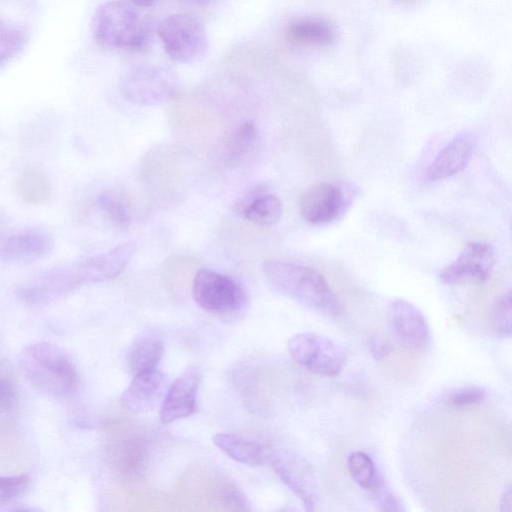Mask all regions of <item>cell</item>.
Returning a JSON list of instances; mask_svg holds the SVG:
<instances>
[{
    "mask_svg": "<svg viewBox=\"0 0 512 512\" xmlns=\"http://www.w3.org/2000/svg\"><path fill=\"white\" fill-rule=\"evenodd\" d=\"M262 272L281 294L328 317H338L343 307L323 275L314 268L281 260H266Z\"/></svg>",
    "mask_w": 512,
    "mask_h": 512,
    "instance_id": "obj_1",
    "label": "cell"
},
{
    "mask_svg": "<svg viewBox=\"0 0 512 512\" xmlns=\"http://www.w3.org/2000/svg\"><path fill=\"white\" fill-rule=\"evenodd\" d=\"M19 365L32 387L43 394L65 396L77 385L74 364L52 343L41 341L27 346L20 354Z\"/></svg>",
    "mask_w": 512,
    "mask_h": 512,
    "instance_id": "obj_2",
    "label": "cell"
},
{
    "mask_svg": "<svg viewBox=\"0 0 512 512\" xmlns=\"http://www.w3.org/2000/svg\"><path fill=\"white\" fill-rule=\"evenodd\" d=\"M91 28L95 41L105 48L141 50L147 44V30L138 12L122 1L101 4Z\"/></svg>",
    "mask_w": 512,
    "mask_h": 512,
    "instance_id": "obj_3",
    "label": "cell"
},
{
    "mask_svg": "<svg viewBox=\"0 0 512 512\" xmlns=\"http://www.w3.org/2000/svg\"><path fill=\"white\" fill-rule=\"evenodd\" d=\"M192 295L202 310L222 318L236 317L247 305L246 293L237 281L205 268L193 278Z\"/></svg>",
    "mask_w": 512,
    "mask_h": 512,
    "instance_id": "obj_4",
    "label": "cell"
},
{
    "mask_svg": "<svg viewBox=\"0 0 512 512\" xmlns=\"http://www.w3.org/2000/svg\"><path fill=\"white\" fill-rule=\"evenodd\" d=\"M157 33L166 54L178 63L202 60L208 51V37L202 23L188 13H175L164 18Z\"/></svg>",
    "mask_w": 512,
    "mask_h": 512,
    "instance_id": "obj_5",
    "label": "cell"
},
{
    "mask_svg": "<svg viewBox=\"0 0 512 512\" xmlns=\"http://www.w3.org/2000/svg\"><path fill=\"white\" fill-rule=\"evenodd\" d=\"M118 86L122 97L127 101L145 106L167 102L178 90L173 71L154 64L131 67L123 73Z\"/></svg>",
    "mask_w": 512,
    "mask_h": 512,
    "instance_id": "obj_6",
    "label": "cell"
},
{
    "mask_svg": "<svg viewBox=\"0 0 512 512\" xmlns=\"http://www.w3.org/2000/svg\"><path fill=\"white\" fill-rule=\"evenodd\" d=\"M357 190L345 183H319L299 198V212L312 225H327L341 219L351 207Z\"/></svg>",
    "mask_w": 512,
    "mask_h": 512,
    "instance_id": "obj_7",
    "label": "cell"
},
{
    "mask_svg": "<svg viewBox=\"0 0 512 512\" xmlns=\"http://www.w3.org/2000/svg\"><path fill=\"white\" fill-rule=\"evenodd\" d=\"M288 350L298 364L319 376H336L345 364L343 349L331 339L316 333L293 335L288 342Z\"/></svg>",
    "mask_w": 512,
    "mask_h": 512,
    "instance_id": "obj_8",
    "label": "cell"
},
{
    "mask_svg": "<svg viewBox=\"0 0 512 512\" xmlns=\"http://www.w3.org/2000/svg\"><path fill=\"white\" fill-rule=\"evenodd\" d=\"M495 263L496 252L492 245L469 242L458 257L441 270L439 278L448 285L481 284L488 279Z\"/></svg>",
    "mask_w": 512,
    "mask_h": 512,
    "instance_id": "obj_9",
    "label": "cell"
},
{
    "mask_svg": "<svg viewBox=\"0 0 512 512\" xmlns=\"http://www.w3.org/2000/svg\"><path fill=\"white\" fill-rule=\"evenodd\" d=\"M269 464L279 479L297 496L307 511L315 510L318 484L312 467L299 455L273 449Z\"/></svg>",
    "mask_w": 512,
    "mask_h": 512,
    "instance_id": "obj_10",
    "label": "cell"
},
{
    "mask_svg": "<svg viewBox=\"0 0 512 512\" xmlns=\"http://www.w3.org/2000/svg\"><path fill=\"white\" fill-rule=\"evenodd\" d=\"M202 375L197 366L187 367L168 387L160 405V420L170 424L191 416L197 410V393Z\"/></svg>",
    "mask_w": 512,
    "mask_h": 512,
    "instance_id": "obj_11",
    "label": "cell"
},
{
    "mask_svg": "<svg viewBox=\"0 0 512 512\" xmlns=\"http://www.w3.org/2000/svg\"><path fill=\"white\" fill-rule=\"evenodd\" d=\"M387 321L402 345L422 350L429 342V326L421 310L404 299H395L387 307Z\"/></svg>",
    "mask_w": 512,
    "mask_h": 512,
    "instance_id": "obj_12",
    "label": "cell"
},
{
    "mask_svg": "<svg viewBox=\"0 0 512 512\" xmlns=\"http://www.w3.org/2000/svg\"><path fill=\"white\" fill-rule=\"evenodd\" d=\"M165 374L155 369L133 376L120 397L121 405L133 413H147L160 406L169 387Z\"/></svg>",
    "mask_w": 512,
    "mask_h": 512,
    "instance_id": "obj_13",
    "label": "cell"
},
{
    "mask_svg": "<svg viewBox=\"0 0 512 512\" xmlns=\"http://www.w3.org/2000/svg\"><path fill=\"white\" fill-rule=\"evenodd\" d=\"M51 236L40 229H22L0 240V260L27 264L44 258L52 249Z\"/></svg>",
    "mask_w": 512,
    "mask_h": 512,
    "instance_id": "obj_14",
    "label": "cell"
},
{
    "mask_svg": "<svg viewBox=\"0 0 512 512\" xmlns=\"http://www.w3.org/2000/svg\"><path fill=\"white\" fill-rule=\"evenodd\" d=\"M476 146L474 135L463 132L456 135L436 155L425 171L430 182H436L456 175L469 164Z\"/></svg>",
    "mask_w": 512,
    "mask_h": 512,
    "instance_id": "obj_15",
    "label": "cell"
},
{
    "mask_svg": "<svg viewBox=\"0 0 512 512\" xmlns=\"http://www.w3.org/2000/svg\"><path fill=\"white\" fill-rule=\"evenodd\" d=\"M234 211L251 223L270 227L280 220L283 206L276 195L260 184L235 202Z\"/></svg>",
    "mask_w": 512,
    "mask_h": 512,
    "instance_id": "obj_16",
    "label": "cell"
},
{
    "mask_svg": "<svg viewBox=\"0 0 512 512\" xmlns=\"http://www.w3.org/2000/svg\"><path fill=\"white\" fill-rule=\"evenodd\" d=\"M286 39L301 47H330L337 40L334 25L322 17L305 16L291 20L285 28Z\"/></svg>",
    "mask_w": 512,
    "mask_h": 512,
    "instance_id": "obj_17",
    "label": "cell"
},
{
    "mask_svg": "<svg viewBox=\"0 0 512 512\" xmlns=\"http://www.w3.org/2000/svg\"><path fill=\"white\" fill-rule=\"evenodd\" d=\"M212 442L228 457L241 464H268L273 452L270 446L236 433H218Z\"/></svg>",
    "mask_w": 512,
    "mask_h": 512,
    "instance_id": "obj_18",
    "label": "cell"
},
{
    "mask_svg": "<svg viewBox=\"0 0 512 512\" xmlns=\"http://www.w3.org/2000/svg\"><path fill=\"white\" fill-rule=\"evenodd\" d=\"M164 354V342L157 330H146L134 338L126 353L128 371L134 376L155 369Z\"/></svg>",
    "mask_w": 512,
    "mask_h": 512,
    "instance_id": "obj_19",
    "label": "cell"
},
{
    "mask_svg": "<svg viewBox=\"0 0 512 512\" xmlns=\"http://www.w3.org/2000/svg\"><path fill=\"white\" fill-rule=\"evenodd\" d=\"M146 448L141 436L133 433L120 435L110 448L112 463L123 474H138L145 465Z\"/></svg>",
    "mask_w": 512,
    "mask_h": 512,
    "instance_id": "obj_20",
    "label": "cell"
},
{
    "mask_svg": "<svg viewBox=\"0 0 512 512\" xmlns=\"http://www.w3.org/2000/svg\"><path fill=\"white\" fill-rule=\"evenodd\" d=\"M14 191L28 205H41L50 198L52 185L45 170L37 165H28L16 176Z\"/></svg>",
    "mask_w": 512,
    "mask_h": 512,
    "instance_id": "obj_21",
    "label": "cell"
},
{
    "mask_svg": "<svg viewBox=\"0 0 512 512\" xmlns=\"http://www.w3.org/2000/svg\"><path fill=\"white\" fill-rule=\"evenodd\" d=\"M212 502L230 511H250L251 506L242 491L230 480L218 478L208 485Z\"/></svg>",
    "mask_w": 512,
    "mask_h": 512,
    "instance_id": "obj_22",
    "label": "cell"
},
{
    "mask_svg": "<svg viewBox=\"0 0 512 512\" xmlns=\"http://www.w3.org/2000/svg\"><path fill=\"white\" fill-rule=\"evenodd\" d=\"M258 131L255 125L248 121L238 126L229 136L225 150L229 162H239L249 155L256 146Z\"/></svg>",
    "mask_w": 512,
    "mask_h": 512,
    "instance_id": "obj_23",
    "label": "cell"
},
{
    "mask_svg": "<svg viewBox=\"0 0 512 512\" xmlns=\"http://www.w3.org/2000/svg\"><path fill=\"white\" fill-rule=\"evenodd\" d=\"M97 206L105 217L119 228H127L132 220L126 200L114 192L106 191L98 195Z\"/></svg>",
    "mask_w": 512,
    "mask_h": 512,
    "instance_id": "obj_24",
    "label": "cell"
},
{
    "mask_svg": "<svg viewBox=\"0 0 512 512\" xmlns=\"http://www.w3.org/2000/svg\"><path fill=\"white\" fill-rule=\"evenodd\" d=\"M347 467L352 479L365 490L371 489L380 477L373 460L361 451L348 456Z\"/></svg>",
    "mask_w": 512,
    "mask_h": 512,
    "instance_id": "obj_25",
    "label": "cell"
},
{
    "mask_svg": "<svg viewBox=\"0 0 512 512\" xmlns=\"http://www.w3.org/2000/svg\"><path fill=\"white\" fill-rule=\"evenodd\" d=\"M26 42V33L15 24L0 18V66L16 56Z\"/></svg>",
    "mask_w": 512,
    "mask_h": 512,
    "instance_id": "obj_26",
    "label": "cell"
},
{
    "mask_svg": "<svg viewBox=\"0 0 512 512\" xmlns=\"http://www.w3.org/2000/svg\"><path fill=\"white\" fill-rule=\"evenodd\" d=\"M511 292L505 293L496 303L492 314L494 334L502 338L511 336Z\"/></svg>",
    "mask_w": 512,
    "mask_h": 512,
    "instance_id": "obj_27",
    "label": "cell"
},
{
    "mask_svg": "<svg viewBox=\"0 0 512 512\" xmlns=\"http://www.w3.org/2000/svg\"><path fill=\"white\" fill-rule=\"evenodd\" d=\"M17 401L16 384L7 366L0 364V414L11 412Z\"/></svg>",
    "mask_w": 512,
    "mask_h": 512,
    "instance_id": "obj_28",
    "label": "cell"
},
{
    "mask_svg": "<svg viewBox=\"0 0 512 512\" xmlns=\"http://www.w3.org/2000/svg\"><path fill=\"white\" fill-rule=\"evenodd\" d=\"M373 501L382 511H403V504L393 491L387 486L380 475L374 486L369 489Z\"/></svg>",
    "mask_w": 512,
    "mask_h": 512,
    "instance_id": "obj_29",
    "label": "cell"
},
{
    "mask_svg": "<svg viewBox=\"0 0 512 512\" xmlns=\"http://www.w3.org/2000/svg\"><path fill=\"white\" fill-rule=\"evenodd\" d=\"M486 390L477 385H468L452 391L447 397V403L452 407H466L482 401Z\"/></svg>",
    "mask_w": 512,
    "mask_h": 512,
    "instance_id": "obj_30",
    "label": "cell"
},
{
    "mask_svg": "<svg viewBox=\"0 0 512 512\" xmlns=\"http://www.w3.org/2000/svg\"><path fill=\"white\" fill-rule=\"evenodd\" d=\"M28 485L29 478L27 475H0V502H10L21 496Z\"/></svg>",
    "mask_w": 512,
    "mask_h": 512,
    "instance_id": "obj_31",
    "label": "cell"
},
{
    "mask_svg": "<svg viewBox=\"0 0 512 512\" xmlns=\"http://www.w3.org/2000/svg\"><path fill=\"white\" fill-rule=\"evenodd\" d=\"M368 350L373 359L380 361L386 358L391 352V346L380 335H370L367 340Z\"/></svg>",
    "mask_w": 512,
    "mask_h": 512,
    "instance_id": "obj_32",
    "label": "cell"
},
{
    "mask_svg": "<svg viewBox=\"0 0 512 512\" xmlns=\"http://www.w3.org/2000/svg\"><path fill=\"white\" fill-rule=\"evenodd\" d=\"M500 509L504 512H511L512 510V493L510 486L504 491L501 497Z\"/></svg>",
    "mask_w": 512,
    "mask_h": 512,
    "instance_id": "obj_33",
    "label": "cell"
},
{
    "mask_svg": "<svg viewBox=\"0 0 512 512\" xmlns=\"http://www.w3.org/2000/svg\"><path fill=\"white\" fill-rule=\"evenodd\" d=\"M393 3L403 9H411L422 5L426 0H392Z\"/></svg>",
    "mask_w": 512,
    "mask_h": 512,
    "instance_id": "obj_34",
    "label": "cell"
},
{
    "mask_svg": "<svg viewBox=\"0 0 512 512\" xmlns=\"http://www.w3.org/2000/svg\"><path fill=\"white\" fill-rule=\"evenodd\" d=\"M134 5L138 7H149L155 4L158 0H130Z\"/></svg>",
    "mask_w": 512,
    "mask_h": 512,
    "instance_id": "obj_35",
    "label": "cell"
},
{
    "mask_svg": "<svg viewBox=\"0 0 512 512\" xmlns=\"http://www.w3.org/2000/svg\"><path fill=\"white\" fill-rule=\"evenodd\" d=\"M194 1L197 3H201V4H207V3H210L212 0H194Z\"/></svg>",
    "mask_w": 512,
    "mask_h": 512,
    "instance_id": "obj_36",
    "label": "cell"
}]
</instances>
